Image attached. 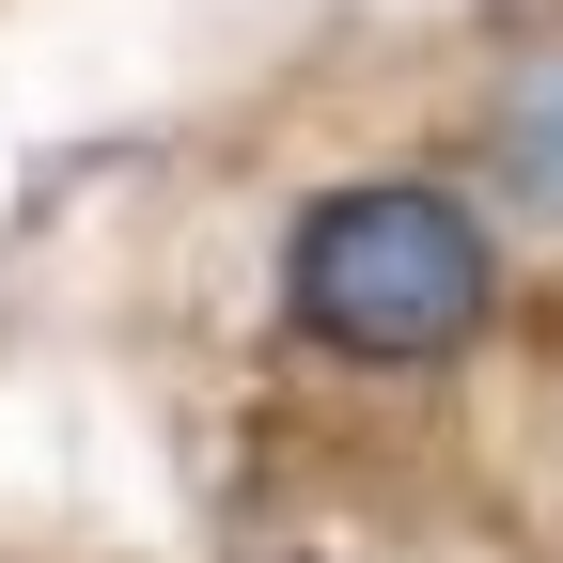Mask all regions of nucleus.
<instances>
[{"mask_svg": "<svg viewBox=\"0 0 563 563\" xmlns=\"http://www.w3.org/2000/svg\"><path fill=\"white\" fill-rule=\"evenodd\" d=\"M266 298L329 376H454L501 329V203L470 173H329L282 220Z\"/></svg>", "mask_w": 563, "mask_h": 563, "instance_id": "f257e3e1", "label": "nucleus"}, {"mask_svg": "<svg viewBox=\"0 0 563 563\" xmlns=\"http://www.w3.org/2000/svg\"><path fill=\"white\" fill-rule=\"evenodd\" d=\"M470 188L501 203V235H563V32H517L470 79Z\"/></svg>", "mask_w": 563, "mask_h": 563, "instance_id": "f03ea898", "label": "nucleus"}]
</instances>
